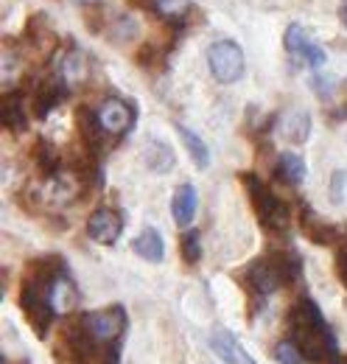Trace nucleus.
<instances>
[{"label": "nucleus", "mask_w": 347, "mask_h": 364, "mask_svg": "<svg viewBox=\"0 0 347 364\" xmlns=\"http://www.w3.org/2000/svg\"><path fill=\"white\" fill-rule=\"evenodd\" d=\"M68 274V267L59 255H43L34 258L26 267V277H23V289H20V309L28 319V325L34 328V333L45 339L53 319H56V306H53V283Z\"/></svg>", "instance_id": "1"}, {"label": "nucleus", "mask_w": 347, "mask_h": 364, "mask_svg": "<svg viewBox=\"0 0 347 364\" xmlns=\"http://www.w3.org/2000/svg\"><path fill=\"white\" fill-rule=\"evenodd\" d=\"M286 328H289V339L297 342V348L303 350L308 364H331L339 356L336 336H333L328 319L322 317L319 306L311 297H300L289 309Z\"/></svg>", "instance_id": "2"}, {"label": "nucleus", "mask_w": 347, "mask_h": 364, "mask_svg": "<svg viewBox=\"0 0 347 364\" xmlns=\"http://www.w3.org/2000/svg\"><path fill=\"white\" fill-rule=\"evenodd\" d=\"M241 185H244V191H247V196H250V202L255 208L260 228L266 230V232H272V235H286L289 228H292V213H289L286 202L260 180L258 174L244 171L241 174Z\"/></svg>", "instance_id": "3"}, {"label": "nucleus", "mask_w": 347, "mask_h": 364, "mask_svg": "<svg viewBox=\"0 0 347 364\" xmlns=\"http://www.w3.org/2000/svg\"><path fill=\"white\" fill-rule=\"evenodd\" d=\"M82 322H85L87 333L95 339V345L101 348H110V345H118L129 319H127V311L121 306H110V309H101V311H90V314H79Z\"/></svg>", "instance_id": "4"}, {"label": "nucleus", "mask_w": 347, "mask_h": 364, "mask_svg": "<svg viewBox=\"0 0 347 364\" xmlns=\"http://www.w3.org/2000/svg\"><path fill=\"white\" fill-rule=\"evenodd\" d=\"M208 65H210V73L218 85H235L247 68L244 50L233 40H216L208 48Z\"/></svg>", "instance_id": "5"}, {"label": "nucleus", "mask_w": 347, "mask_h": 364, "mask_svg": "<svg viewBox=\"0 0 347 364\" xmlns=\"http://www.w3.org/2000/svg\"><path fill=\"white\" fill-rule=\"evenodd\" d=\"M98 118L107 135H127L137 121V109L124 98H104L98 107Z\"/></svg>", "instance_id": "6"}, {"label": "nucleus", "mask_w": 347, "mask_h": 364, "mask_svg": "<svg viewBox=\"0 0 347 364\" xmlns=\"http://www.w3.org/2000/svg\"><path fill=\"white\" fill-rule=\"evenodd\" d=\"M283 46L289 53H294V56H300V62H305L308 68H314V70H319L322 65H325V48L316 46L311 37H308V31H305L303 26H289L286 28V34H283Z\"/></svg>", "instance_id": "7"}, {"label": "nucleus", "mask_w": 347, "mask_h": 364, "mask_svg": "<svg viewBox=\"0 0 347 364\" xmlns=\"http://www.w3.org/2000/svg\"><path fill=\"white\" fill-rule=\"evenodd\" d=\"M124 232V219L118 210L112 208H98L90 213L87 219V235L95 241V244H104V247H112Z\"/></svg>", "instance_id": "8"}, {"label": "nucleus", "mask_w": 347, "mask_h": 364, "mask_svg": "<svg viewBox=\"0 0 347 364\" xmlns=\"http://www.w3.org/2000/svg\"><path fill=\"white\" fill-rule=\"evenodd\" d=\"M210 350H213L224 364H258L250 356V350L238 342V336H235L233 331L221 328V325H216V328L210 331Z\"/></svg>", "instance_id": "9"}, {"label": "nucleus", "mask_w": 347, "mask_h": 364, "mask_svg": "<svg viewBox=\"0 0 347 364\" xmlns=\"http://www.w3.org/2000/svg\"><path fill=\"white\" fill-rule=\"evenodd\" d=\"M300 230H303V235L308 241H314L319 247H336L342 241V235H345L339 225H331V222L319 219L311 208H303V213H300Z\"/></svg>", "instance_id": "10"}, {"label": "nucleus", "mask_w": 347, "mask_h": 364, "mask_svg": "<svg viewBox=\"0 0 347 364\" xmlns=\"http://www.w3.org/2000/svg\"><path fill=\"white\" fill-rule=\"evenodd\" d=\"M76 132H79V140H82L87 154L95 157L101 143H104V127H101L98 109H87V107L76 109Z\"/></svg>", "instance_id": "11"}, {"label": "nucleus", "mask_w": 347, "mask_h": 364, "mask_svg": "<svg viewBox=\"0 0 347 364\" xmlns=\"http://www.w3.org/2000/svg\"><path fill=\"white\" fill-rule=\"evenodd\" d=\"M311 115L305 109H289L277 118V132L286 143L292 146H303L305 140L311 137Z\"/></svg>", "instance_id": "12"}, {"label": "nucleus", "mask_w": 347, "mask_h": 364, "mask_svg": "<svg viewBox=\"0 0 347 364\" xmlns=\"http://www.w3.org/2000/svg\"><path fill=\"white\" fill-rule=\"evenodd\" d=\"M0 118H3V127H6L11 135L26 132V127H28V112H26L23 92L20 90L3 92V101H0Z\"/></svg>", "instance_id": "13"}, {"label": "nucleus", "mask_w": 347, "mask_h": 364, "mask_svg": "<svg viewBox=\"0 0 347 364\" xmlns=\"http://www.w3.org/2000/svg\"><path fill=\"white\" fill-rule=\"evenodd\" d=\"M266 258L277 274L280 286H294L303 277V258L294 250H272V252H266Z\"/></svg>", "instance_id": "14"}, {"label": "nucleus", "mask_w": 347, "mask_h": 364, "mask_svg": "<svg viewBox=\"0 0 347 364\" xmlns=\"http://www.w3.org/2000/svg\"><path fill=\"white\" fill-rule=\"evenodd\" d=\"M196 208H199V193H196V188H193L191 182L179 185V188L174 191V199H171V216H174V222H176V228H182V230L191 228V222L196 219Z\"/></svg>", "instance_id": "15"}, {"label": "nucleus", "mask_w": 347, "mask_h": 364, "mask_svg": "<svg viewBox=\"0 0 347 364\" xmlns=\"http://www.w3.org/2000/svg\"><path fill=\"white\" fill-rule=\"evenodd\" d=\"M65 98V85L59 79H45L31 92V109L37 118H48V112Z\"/></svg>", "instance_id": "16"}, {"label": "nucleus", "mask_w": 347, "mask_h": 364, "mask_svg": "<svg viewBox=\"0 0 347 364\" xmlns=\"http://www.w3.org/2000/svg\"><path fill=\"white\" fill-rule=\"evenodd\" d=\"M143 163L149 166V171L154 174H169L174 166H176V157H174V149L166 140H157L151 137L143 149Z\"/></svg>", "instance_id": "17"}, {"label": "nucleus", "mask_w": 347, "mask_h": 364, "mask_svg": "<svg viewBox=\"0 0 347 364\" xmlns=\"http://www.w3.org/2000/svg\"><path fill=\"white\" fill-rule=\"evenodd\" d=\"M132 250H134V252H137L143 261H149V264H160V261L166 258V244H163V235H160L154 228L140 230V235L134 238Z\"/></svg>", "instance_id": "18"}, {"label": "nucleus", "mask_w": 347, "mask_h": 364, "mask_svg": "<svg viewBox=\"0 0 347 364\" xmlns=\"http://www.w3.org/2000/svg\"><path fill=\"white\" fill-rule=\"evenodd\" d=\"M305 174H308V168H305V160L300 154H294V151H283L280 157H277V166H274V177L277 182H283V185H303Z\"/></svg>", "instance_id": "19"}, {"label": "nucleus", "mask_w": 347, "mask_h": 364, "mask_svg": "<svg viewBox=\"0 0 347 364\" xmlns=\"http://www.w3.org/2000/svg\"><path fill=\"white\" fill-rule=\"evenodd\" d=\"M176 132H179V137H182L185 151L191 154L193 166H196L199 171H205V168L210 166V149H208V143L196 135L193 129H188V127H182V124H176Z\"/></svg>", "instance_id": "20"}, {"label": "nucleus", "mask_w": 347, "mask_h": 364, "mask_svg": "<svg viewBox=\"0 0 347 364\" xmlns=\"http://www.w3.org/2000/svg\"><path fill=\"white\" fill-rule=\"evenodd\" d=\"M59 76H62V82H68V85H79V82H85L87 76H90V62H87L85 53L73 48V50L62 59V65H59Z\"/></svg>", "instance_id": "21"}, {"label": "nucleus", "mask_w": 347, "mask_h": 364, "mask_svg": "<svg viewBox=\"0 0 347 364\" xmlns=\"http://www.w3.org/2000/svg\"><path fill=\"white\" fill-rule=\"evenodd\" d=\"M31 160H34V166L40 168L43 177L59 174V154H56V149H53L50 140L37 137V143H34V149H31Z\"/></svg>", "instance_id": "22"}, {"label": "nucleus", "mask_w": 347, "mask_h": 364, "mask_svg": "<svg viewBox=\"0 0 347 364\" xmlns=\"http://www.w3.org/2000/svg\"><path fill=\"white\" fill-rule=\"evenodd\" d=\"M179 255L188 267H196L202 261V235L196 230H185L179 235Z\"/></svg>", "instance_id": "23"}, {"label": "nucleus", "mask_w": 347, "mask_h": 364, "mask_svg": "<svg viewBox=\"0 0 347 364\" xmlns=\"http://www.w3.org/2000/svg\"><path fill=\"white\" fill-rule=\"evenodd\" d=\"M274 362L277 364H308V359L303 356V350L297 348L294 339H283L274 345Z\"/></svg>", "instance_id": "24"}, {"label": "nucleus", "mask_w": 347, "mask_h": 364, "mask_svg": "<svg viewBox=\"0 0 347 364\" xmlns=\"http://www.w3.org/2000/svg\"><path fill=\"white\" fill-rule=\"evenodd\" d=\"M345 191H347V171L336 168V171L331 174V188H328V199H331L333 208H339V205L345 202Z\"/></svg>", "instance_id": "25"}, {"label": "nucleus", "mask_w": 347, "mask_h": 364, "mask_svg": "<svg viewBox=\"0 0 347 364\" xmlns=\"http://www.w3.org/2000/svg\"><path fill=\"white\" fill-rule=\"evenodd\" d=\"M188 6H191V0H157V3H154V9H157L166 20H179V17H185Z\"/></svg>", "instance_id": "26"}, {"label": "nucleus", "mask_w": 347, "mask_h": 364, "mask_svg": "<svg viewBox=\"0 0 347 364\" xmlns=\"http://www.w3.org/2000/svg\"><path fill=\"white\" fill-rule=\"evenodd\" d=\"M311 87H314V92L319 95V98H331L333 95V90H336V82H333V76H314L311 79Z\"/></svg>", "instance_id": "27"}, {"label": "nucleus", "mask_w": 347, "mask_h": 364, "mask_svg": "<svg viewBox=\"0 0 347 364\" xmlns=\"http://www.w3.org/2000/svg\"><path fill=\"white\" fill-rule=\"evenodd\" d=\"M336 277L347 289V250H339V255H336Z\"/></svg>", "instance_id": "28"}, {"label": "nucleus", "mask_w": 347, "mask_h": 364, "mask_svg": "<svg viewBox=\"0 0 347 364\" xmlns=\"http://www.w3.org/2000/svg\"><path fill=\"white\" fill-rule=\"evenodd\" d=\"M132 6H143V9H154L157 0H129Z\"/></svg>", "instance_id": "29"}, {"label": "nucleus", "mask_w": 347, "mask_h": 364, "mask_svg": "<svg viewBox=\"0 0 347 364\" xmlns=\"http://www.w3.org/2000/svg\"><path fill=\"white\" fill-rule=\"evenodd\" d=\"M339 17H342V26L347 28V0H342V11H339Z\"/></svg>", "instance_id": "30"}, {"label": "nucleus", "mask_w": 347, "mask_h": 364, "mask_svg": "<svg viewBox=\"0 0 347 364\" xmlns=\"http://www.w3.org/2000/svg\"><path fill=\"white\" fill-rule=\"evenodd\" d=\"M331 364H347V353H339V356H336Z\"/></svg>", "instance_id": "31"}]
</instances>
